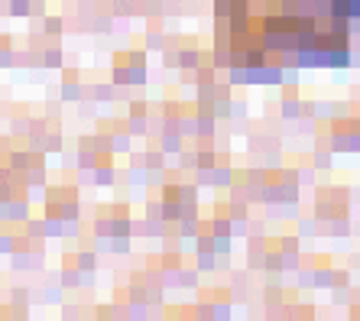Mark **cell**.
Listing matches in <instances>:
<instances>
[]
</instances>
